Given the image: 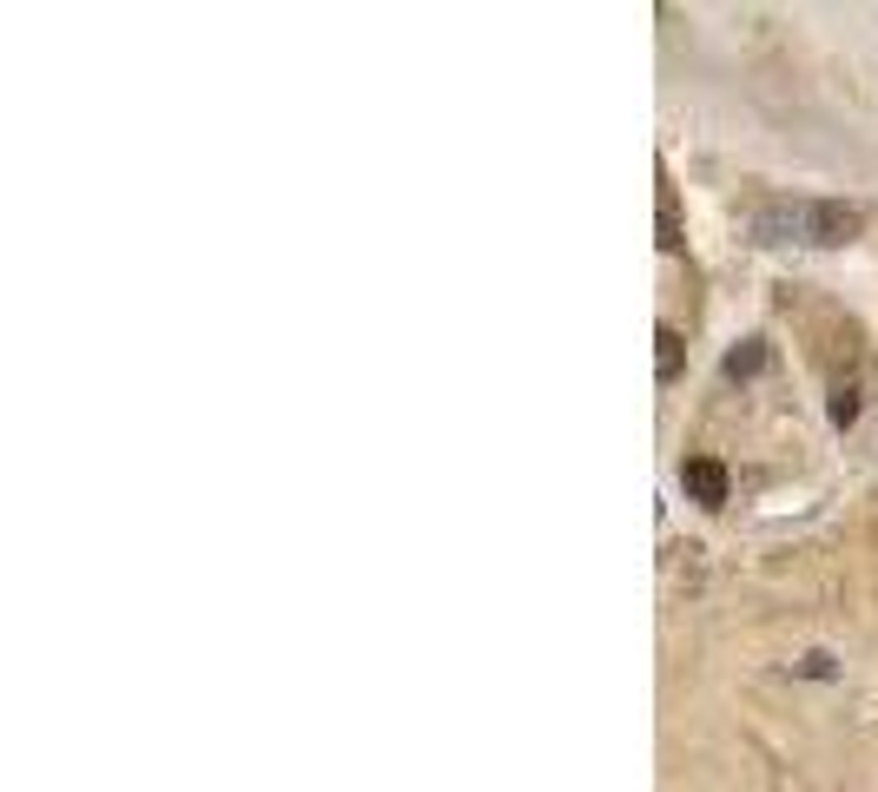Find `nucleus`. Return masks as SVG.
Masks as SVG:
<instances>
[{"mask_svg": "<svg viewBox=\"0 0 878 792\" xmlns=\"http://www.w3.org/2000/svg\"><path fill=\"white\" fill-rule=\"evenodd\" d=\"M859 225L866 218L853 205H839V198H780V205L754 211V238L760 245H820V251H833V245H853Z\"/></svg>", "mask_w": 878, "mask_h": 792, "instance_id": "nucleus-1", "label": "nucleus"}, {"mask_svg": "<svg viewBox=\"0 0 878 792\" xmlns=\"http://www.w3.org/2000/svg\"><path fill=\"white\" fill-rule=\"evenodd\" d=\"M681 489H687L694 502L720 509V502H727V469H720L714 456H694V463H681Z\"/></svg>", "mask_w": 878, "mask_h": 792, "instance_id": "nucleus-2", "label": "nucleus"}, {"mask_svg": "<svg viewBox=\"0 0 878 792\" xmlns=\"http://www.w3.org/2000/svg\"><path fill=\"white\" fill-rule=\"evenodd\" d=\"M760 370H767V344H760V337L734 344V350H727V364H720V377H727V383H747V377H760Z\"/></svg>", "mask_w": 878, "mask_h": 792, "instance_id": "nucleus-3", "label": "nucleus"}, {"mask_svg": "<svg viewBox=\"0 0 878 792\" xmlns=\"http://www.w3.org/2000/svg\"><path fill=\"white\" fill-rule=\"evenodd\" d=\"M654 344H661V383H674V377H681V337L661 324V337H654Z\"/></svg>", "mask_w": 878, "mask_h": 792, "instance_id": "nucleus-4", "label": "nucleus"}, {"mask_svg": "<svg viewBox=\"0 0 878 792\" xmlns=\"http://www.w3.org/2000/svg\"><path fill=\"white\" fill-rule=\"evenodd\" d=\"M833 423H839V430H853V423H859V390H846V383L833 390Z\"/></svg>", "mask_w": 878, "mask_h": 792, "instance_id": "nucleus-5", "label": "nucleus"}]
</instances>
